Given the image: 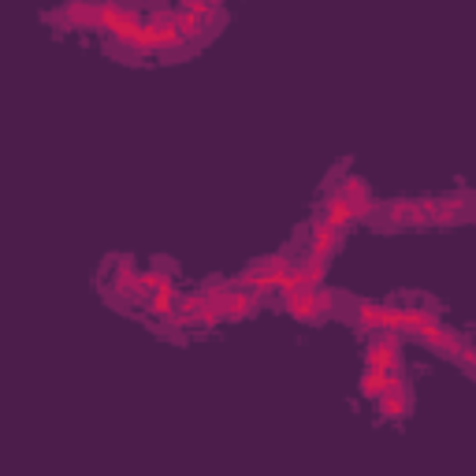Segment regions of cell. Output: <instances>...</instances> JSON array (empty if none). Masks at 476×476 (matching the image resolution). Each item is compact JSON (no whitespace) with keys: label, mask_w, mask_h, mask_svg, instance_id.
<instances>
[{"label":"cell","mask_w":476,"mask_h":476,"mask_svg":"<svg viewBox=\"0 0 476 476\" xmlns=\"http://www.w3.org/2000/svg\"><path fill=\"white\" fill-rule=\"evenodd\" d=\"M369 224L379 231H398V228H425V201L421 198H391V201H376Z\"/></svg>","instance_id":"cell-1"},{"label":"cell","mask_w":476,"mask_h":476,"mask_svg":"<svg viewBox=\"0 0 476 476\" xmlns=\"http://www.w3.org/2000/svg\"><path fill=\"white\" fill-rule=\"evenodd\" d=\"M425 201V228H454L472 216V194L458 190V194H432Z\"/></svg>","instance_id":"cell-2"},{"label":"cell","mask_w":476,"mask_h":476,"mask_svg":"<svg viewBox=\"0 0 476 476\" xmlns=\"http://www.w3.org/2000/svg\"><path fill=\"white\" fill-rule=\"evenodd\" d=\"M365 369L376 372H398L402 369V335L376 331L365 339Z\"/></svg>","instance_id":"cell-3"},{"label":"cell","mask_w":476,"mask_h":476,"mask_svg":"<svg viewBox=\"0 0 476 476\" xmlns=\"http://www.w3.org/2000/svg\"><path fill=\"white\" fill-rule=\"evenodd\" d=\"M45 19L71 26V30H101V5H89V0H71V5H60L52 12H45Z\"/></svg>","instance_id":"cell-4"},{"label":"cell","mask_w":476,"mask_h":476,"mask_svg":"<svg viewBox=\"0 0 476 476\" xmlns=\"http://www.w3.org/2000/svg\"><path fill=\"white\" fill-rule=\"evenodd\" d=\"M339 194H342L346 205H350L354 224H358V219H361V224H369V216H372V209H376V198H372L369 182H365L361 175H346L342 186H339Z\"/></svg>","instance_id":"cell-5"},{"label":"cell","mask_w":476,"mask_h":476,"mask_svg":"<svg viewBox=\"0 0 476 476\" xmlns=\"http://www.w3.org/2000/svg\"><path fill=\"white\" fill-rule=\"evenodd\" d=\"M342 231H335V228H328L321 216L313 212V224H309V242H305V253H313V257H321V261H331L335 253H339V246H342Z\"/></svg>","instance_id":"cell-6"},{"label":"cell","mask_w":476,"mask_h":476,"mask_svg":"<svg viewBox=\"0 0 476 476\" xmlns=\"http://www.w3.org/2000/svg\"><path fill=\"white\" fill-rule=\"evenodd\" d=\"M417 339L428 346V350H435V354H443V358H454V354H458V346H462L469 335H462V331H454V328H447V324L439 321V324L421 328Z\"/></svg>","instance_id":"cell-7"},{"label":"cell","mask_w":476,"mask_h":476,"mask_svg":"<svg viewBox=\"0 0 476 476\" xmlns=\"http://www.w3.org/2000/svg\"><path fill=\"white\" fill-rule=\"evenodd\" d=\"M321 291V287H316ZM316 291H309V287H302V291H294V294H283V298H275L283 309H287L294 321H302V324H316Z\"/></svg>","instance_id":"cell-8"},{"label":"cell","mask_w":476,"mask_h":476,"mask_svg":"<svg viewBox=\"0 0 476 476\" xmlns=\"http://www.w3.org/2000/svg\"><path fill=\"white\" fill-rule=\"evenodd\" d=\"M316 216H321V219H324V224H328V228H335V231H342V235H346V228H350V224H354V212H350V205H346V201H342V194H339V190H331V194L324 198V205H321V209H316Z\"/></svg>","instance_id":"cell-9"},{"label":"cell","mask_w":476,"mask_h":476,"mask_svg":"<svg viewBox=\"0 0 476 476\" xmlns=\"http://www.w3.org/2000/svg\"><path fill=\"white\" fill-rule=\"evenodd\" d=\"M175 279L172 283H164V287H156L149 298H145V313L153 316V321H161V324H168L172 321V313H175Z\"/></svg>","instance_id":"cell-10"},{"label":"cell","mask_w":476,"mask_h":476,"mask_svg":"<svg viewBox=\"0 0 476 476\" xmlns=\"http://www.w3.org/2000/svg\"><path fill=\"white\" fill-rule=\"evenodd\" d=\"M257 309H261V298H253L249 291H242V287L231 283V294H228V305H224V321H249Z\"/></svg>","instance_id":"cell-11"},{"label":"cell","mask_w":476,"mask_h":476,"mask_svg":"<svg viewBox=\"0 0 476 476\" xmlns=\"http://www.w3.org/2000/svg\"><path fill=\"white\" fill-rule=\"evenodd\" d=\"M350 316H354V324L365 335H376L379 331V316H384V305L369 302V298H350Z\"/></svg>","instance_id":"cell-12"},{"label":"cell","mask_w":476,"mask_h":476,"mask_svg":"<svg viewBox=\"0 0 476 476\" xmlns=\"http://www.w3.org/2000/svg\"><path fill=\"white\" fill-rule=\"evenodd\" d=\"M198 294L205 298V305H209V309H216L219 316H224V305H228V294H231V279L212 275V279H205V283H201V291H198Z\"/></svg>","instance_id":"cell-13"},{"label":"cell","mask_w":476,"mask_h":476,"mask_svg":"<svg viewBox=\"0 0 476 476\" xmlns=\"http://www.w3.org/2000/svg\"><path fill=\"white\" fill-rule=\"evenodd\" d=\"M409 406H414V398L409 395H379L376 398V414L384 417V421H406L409 417Z\"/></svg>","instance_id":"cell-14"},{"label":"cell","mask_w":476,"mask_h":476,"mask_svg":"<svg viewBox=\"0 0 476 476\" xmlns=\"http://www.w3.org/2000/svg\"><path fill=\"white\" fill-rule=\"evenodd\" d=\"M298 268H302V283H305L309 291L324 287V279H328V261L313 257V253H302V257H298Z\"/></svg>","instance_id":"cell-15"},{"label":"cell","mask_w":476,"mask_h":476,"mask_svg":"<svg viewBox=\"0 0 476 476\" xmlns=\"http://www.w3.org/2000/svg\"><path fill=\"white\" fill-rule=\"evenodd\" d=\"M358 391H361V398H369V402H376L379 395L387 391V372H376V369H365L361 372V384H358Z\"/></svg>","instance_id":"cell-16"},{"label":"cell","mask_w":476,"mask_h":476,"mask_svg":"<svg viewBox=\"0 0 476 476\" xmlns=\"http://www.w3.org/2000/svg\"><path fill=\"white\" fill-rule=\"evenodd\" d=\"M186 15H198V19H228L224 8L216 5V0H182L179 5Z\"/></svg>","instance_id":"cell-17"},{"label":"cell","mask_w":476,"mask_h":476,"mask_svg":"<svg viewBox=\"0 0 476 476\" xmlns=\"http://www.w3.org/2000/svg\"><path fill=\"white\" fill-rule=\"evenodd\" d=\"M454 361L465 369V372H476V346H472V339H465L462 346H458V354H454Z\"/></svg>","instance_id":"cell-18"},{"label":"cell","mask_w":476,"mask_h":476,"mask_svg":"<svg viewBox=\"0 0 476 476\" xmlns=\"http://www.w3.org/2000/svg\"><path fill=\"white\" fill-rule=\"evenodd\" d=\"M216 324H224V316H219L216 309H209V305H201L198 316H194V328H216Z\"/></svg>","instance_id":"cell-19"}]
</instances>
